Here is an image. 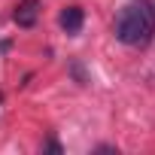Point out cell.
Listing matches in <instances>:
<instances>
[{"label":"cell","mask_w":155,"mask_h":155,"mask_svg":"<svg viewBox=\"0 0 155 155\" xmlns=\"http://www.w3.org/2000/svg\"><path fill=\"white\" fill-rule=\"evenodd\" d=\"M61 28L67 34H79V28H82V9L79 6H67L61 12Z\"/></svg>","instance_id":"3"},{"label":"cell","mask_w":155,"mask_h":155,"mask_svg":"<svg viewBox=\"0 0 155 155\" xmlns=\"http://www.w3.org/2000/svg\"><path fill=\"white\" fill-rule=\"evenodd\" d=\"M116 40L125 46H146L155 37V9L146 0H131L116 18Z\"/></svg>","instance_id":"1"},{"label":"cell","mask_w":155,"mask_h":155,"mask_svg":"<svg viewBox=\"0 0 155 155\" xmlns=\"http://www.w3.org/2000/svg\"><path fill=\"white\" fill-rule=\"evenodd\" d=\"M152 9H155V6H152Z\"/></svg>","instance_id":"4"},{"label":"cell","mask_w":155,"mask_h":155,"mask_svg":"<svg viewBox=\"0 0 155 155\" xmlns=\"http://www.w3.org/2000/svg\"><path fill=\"white\" fill-rule=\"evenodd\" d=\"M37 15H40V0H21V3L15 6V25L18 28H31L34 21H37Z\"/></svg>","instance_id":"2"}]
</instances>
